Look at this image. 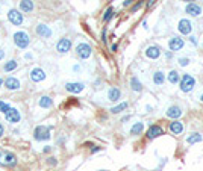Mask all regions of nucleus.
<instances>
[{
    "label": "nucleus",
    "instance_id": "1",
    "mask_svg": "<svg viewBox=\"0 0 203 171\" xmlns=\"http://www.w3.org/2000/svg\"><path fill=\"white\" fill-rule=\"evenodd\" d=\"M14 43L18 49H28V46L30 44V38L28 35V32H24V30H18L14 33Z\"/></svg>",
    "mask_w": 203,
    "mask_h": 171
},
{
    "label": "nucleus",
    "instance_id": "2",
    "mask_svg": "<svg viewBox=\"0 0 203 171\" xmlns=\"http://www.w3.org/2000/svg\"><path fill=\"white\" fill-rule=\"evenodd\" d=\"M50 127L47 126H36L35 130H33V138L36 141H47L50 139Z\"/></svg>",
    "mask_w": 203,
    "mask_h": 171
},
{
    "label": "nucleus",
    "instance_id": "3",
    "mask_svg": "<svg viewBox=\"0 0 203 171\" xmlns=\"http://www.w3.org/2000/svg\"><path fill=\"white\" fill-rule=\"evenodd\" d=\"M181 91L182 93H189V91H193V88L196 86V80H194V77L191 74H185L181 80Z\"/></svg>",
    "mask_w": 203,
    "mask_h": 171
},
{
    "label": "nucleus",
    "instance_id": "4",
    "mask_svg": "<svg viewBox=\"0 0 203 171\" xmlns=\"http://www.w3.org/2000/svg\"><path fill=\"white\" fill-rule=\"evenodd\" d=\"M76 55H78L80 59H88L91 56V46L86 43H80L76 47Z\"/></svg>",
    "mask_w": 203,
    "mask_h": 171
},
{
    "label": "nucleus",
    "instance_id": "5",
    "mask_svg": "<svg viewBox=\"0 0 203 171\" xmlns=\"http://www.w3.org/2000/svg\"><path fill=\"white\" fill-rule=\"evenodd\" d=\"M8 20L14 24V26H21L23 24V14L18 11V9H11L8 12Z\"/></svg>",
    "mask_w": 203,
    "mask_h": 171
},
{
    "label": "nucleus",
    "instance_id": "6",
    "mask_svg": "<svg viewBox=\"0 0 203 171\" xmlns=\"http://www.w3.org/2000/svg\"><path fill=\"white\" fill-rule=\"evenodd\" d=\"M3 85L9 91H17V89L21 88V83H20V80H18L17 77H6L5 80H3Z\"/></svg>",
    "mask_w": 203,
    "mask_h": 171
},
{
    "label": "nucleus",
    "instance_id": "7",
    "mask_svg": "<svg viewBox=\"0 0 203 171\" xmlns=\"http://www.w3.org/2000/svg\"><path fill=\"white\" fill-rule=\"evenodd\" d=\"M70 49H71V39L68 38H61L56 44L58 53H67V51H70Z\"/></svg>",
    "mask_w": 203,
    "mask_h": 171
},
{
    "label": "nucleus",
    "instance_id": "8",
    "mask_svg": "<svg viewBox=\"0 0 203 171\" xmlns=\"http://www.w3.org/2000/svg\"><path fill=\"white\" fill-rule=\"evenodd\" d=\"M161 135H164V129L161 126H158V124H152L149 127V130H147V138L149 139H155V138H158Z\"/></svg>",
    "mask_w": 203,
    "mask_h": 171
},
{
    "label": "nucleus",
    "instance_id": "9",
    "mask_svg": "<svg viewBox=\"0 0 203 171\" xmlns=\"http://www.w3.org/2000/svg\"><path fill=\"white\" fill-rule=\"evenodd\" d=\"M5 117H6V120L9 123H18L21 120V115H20V112H18L17 108H9L8 112L5 114Z\"/></svg>",
    "mask_w": 203,
    "mask_h": 171
},
{
    "label": "nucleus",
    "instance_id": "10",
    "mask_svg": "<svg viewBox=\"0 0 203 171\" xmlns=\"http://www.w3.org/2000/svg\"><path fill=\"white\" fill-rule=\"evenodd\" d=\"M44 79H46V71L43 68H40V67L32 68V71H30V80L32 82H41Z\"/></svg>",
    "mask_w": 203,
    "mask_h": 171
},
{
    "label": "nucleus",
    "instance_id": "11",
    "mask_svg": "<svg viewBox=\"0 0 203 171\" xmlns=\"http://www.w3.org/2000/svg\"><path fill=\"white\" fill-rule=\"evenodd\" d=\"M83 88H85V85L80 83V82H70V83L65 85V89L68 91V93H73V94H79V93H82Z\"/></svg>",
    "mask_w": 203,
    "mask_h": 171
},
{
    "label": "nucleus",
    "instance_id": "12",
    "mask_svg": "<svg viewBox=\"0 0 203 171\" xmlns=\"http://www.w3.org/2000/svg\"><path fill=\"white\" fill-rule=\"evenodd\" d=\"M193 30V26H191V21L186 20V18H182L179 21V32L183 33V35H189Z\"/></svg>",
    "mask_w": 203,
    "mask_h": 171
},
{
    "label": "nucleus",
    "instance_id": "13",
    "mask_svg": "<svg viewBox=\"0 0 203 171\" xmlns=\"http://www.w3.org/2000/svg\"><path fill=\"white\" fill-rule=\"evenodd\" d=\"M168 47L171 51H177V50H181L183 47V39L179 38V36H174L170 39V43H168Z\"/></svg>",
    "mask_w": 203,
    "mask_h": 171
},
{
    "label": "nucleus",
    "instance_id": "14",
    "mask_svg": "<svg viewBox=\"0 0 203 171\" xmlns=\"http://www.w3.org/2000/svg\"><path fill=\"white\" fill-rule=\"evenodd\" d=\"M35 30H36V33L40 35L41 38H50V36H52V30H50V28H49V26H46V24H38Z\"/></svg>",
    "mask_w": 203,
    "mask_h": 171
},
{
    "label": "nucleus",
    "instance_id": "15",
    "mask_svg": "<svg viewBox=\"0 0 203 171\" xmlns=\"http://www.w3.org/2000/svg\"><path fill=\"white\" fill-rule=\"evenodd\" d=\"M185 11H186V14L193 15V17H197V15L202 14V8H200L199 5H196V3H188Z\"/></svg>",
    "mask_w": 203,
    "mask_h": 171
},
{
    "label": "nucleus",
    "instance_id": "16",
    "mask_svg": "<svg viewBox=\"0 0 203 171\" xmlns=\"http://www.w3.org/2000/svg\"><path fill=\"white\" fill-rule=\"evenodd\" d=\"M159 55H161V50L156 46H150L146 50V56L150 58V59H156V58H159Z\"/></svg>",
    "mask_w": 203,
    "mask_h": 171
},
{
    "label": "nucleus",
    "instance_id": "17",
    "mask_svg": "<svg viewBox=\"0 0 203 171\" xmlns=\"http://www.w3.org/2000/svg\"><path fill=\"white\" fill-rule=\"evenodd\" d=\"M32 11H33L32 0H21L20 2V12H32Z\"/></svg>",
    "mask_w": 203,
    "mask_h": 171
},
{
    "label": "nucleus",
    "instance_id": "18",
    "mask_svg": "<svg viewBox=\"0 0 203 171\" xmlns=\"http://www.w3.org/2000/svg\"><path fill=\"white\" fill-rule=\"evenodd\" d=\"M120 97H121V93H120L118 88H111V89L108 91V99H109L111 101H118Z\"/></svg>",
    "mask_w": 203,
    "mask_h": 171
},
{
    "label": "nucleus",
    "instance_id": "19",
    "mask_svg": "<svg viewBox=\"0 0 203 171\" xmlns=\"http://www.w3.org/2000/svg\"><path fill=\"white\" fill-rule=\"evenodd\" d=\"M182 130H183V126H182L181 121H173V123H170V132H171V133L179 135V133H182Z\"/></svg>",
    "mask_w": 203,
    "mask_h": 171
},
{
    "label": "nucleus",
    "instance_id": "20",
    "mask_svg": "<svg viewBox=\"0 0 203 171\" xmlns=\"http://www.w3.org/2000/svg\"><path fill=\"white\" fill-rule=\"evenodd\" d=\"M38 104H40V108L49 109V108H52V104H53V100L50 99L49 96H43V97L40 99V101H38Z\"/></svg>",
    "mask_w": 203,
    "mask_h": 171
},
{
    "label": "nucleus",
    "instance_id": "21",
    "mask_svg": "<svg viewBox=\"0 0 203 171\" xmlns=\"http://www.w3.org/2000/svg\"><path fill=\"white\" fill-rule=\"evenodd\" d=\"M181 115H182V111L179 106H170L167 111V117H170V118H179Z\"/></svg>",
    "mask_w": 203,
    "mask_h": 171
},
{
    "label": "nucleus",
    "instance_id": "22",
    "mask_svg": "<svg viewBox=\"0 0 203 171\" xmlns=\"http://www.w3.org/2000/svg\"><path fill=\"white\" fill-rule=\"evenodd\" d=\"M130 86H132V89L135 91V93H141L143 91V83L138 80V77H132L130 79Z\"/></svg>",
    "mask_w": 203,
    "mask_h": 171
},
{
    "label": "nucleus",
    "instance_id": "23",
    "mask_svg": "<svg viewBox=\"0 0 203 171\" xmlns=\"http://www.w3.org/2000/svg\"><path fill=\"white\" fill-rule=\"evenodd\" d=\"M5 156V162H2L3 165H15L17 164V157H15V154H12V153H6V154H3Z\"/></svg>",
    "mask_w": 203,
    "mask_h": 171
},
{
    "label": "nucleus",
    "instance_id": "24",
    "mask_svg": "<svg viewBox=\"0 0 203 171\" xmlns=\"http://www.w3.org/2000/svg\"><path fill=\"white\" fill-rule=\"evenodd\" d=\"M18 67V64H17V61L15 59H11V61H8L6 64H5V67H3V70L6 71V73H9V71H14L15 68Z\"/></svg>",
    "mask_w": 203,
    "mask_h": 171
},
{
    "label": "nucleus",
    "instance_id": "25",
    "mask_svg": "<svg viewBox=\"0 0 203 171\" xmlns=\"http://www.w3.org/2000/svg\"><path fill=\"white\" fill-rule=\"evenodd\" d=\"M164 80H165V76H164L162 71H156V73L153 74V82H155L156 85H162Z\"/></svg>",
    "mask_w": 203,
    "mask_h": 171
},
{
    "label": "nucleus",
    "instance_id": "26",
    "mask_svg": "<svg viewBox=\"0 0 203 171\" xmlns=\"http://www.w3.org/2000/svg\"><path fill=\"white\" fill-rule=\"evenodd\" d=\"M181 80V77H179V73H177L176 70H171L170 74H168V82L170 83H177Z\"/></svg>",
    "mask_w": 203,
    "mask_h": 171
},
{
    "label": "nucleus",
    "instance_id": "27",
    "mask_svg": "<svg viewBox=\"0 0 203 171\" xmlns=\"http://www.w3.org/2000/svg\"><path fill=\"white\" fill-rule=\"evenodd\" d=\"M143 127H144L143 123H135L133 127L130 129V133H132V135H139V133L143 132Z\"/></svg>",
    "mask_w": 203,
    "mask_h": 171
},
{
    "label": "nucleus",
    "instance_id": "28",
    "mask_svg": "<svg viewBox=\"0 0 203 171\" xmlns=\"http://www.w3.org/2000/svg\"><path fill=\"white\" fill-rule=\"evenodd\" d=\"M124 109H128V103H120L118 106H114V108L111 109V112H112V114H120V112L124 111Z\"/></svg>",
    "mask_w": 203,
    "mask_h": 171
},
{
    "label": "nucleus",
    "instance_id": "29",
    "mask_svg": "<svg viewBox=\"0 0 203 171\" xmlns=\"http://www.w3.org/2000/svg\"><path fill=\"white\" fill-rule=\"evenodd\" d=\"M200 141H202V135L200 133H193L191 136L186 139L188 144H196V142H200Z\"/></svg>",
    "mask_w": 203,
    "mask_h": 171
},
{
    "label": "nucleus",
    "instance_id": "30",
    "mask_svg": "<svg viewBox=\"0 0 203 171\" xmlns=\"http://www.w3.org/2000/svg\"><path fill=\"white\" fill-rule=\"evenodd\" d=\"M112 15H114V9H112V8H108L106 12H105V15H103V21H109V20L112 18Z\"/></svg>",
    "mask_w": 203,
    "mask_h": 171
},
{
    "label": "nucleus",
    "instance_id": "31",
    "mask_svg": "<svg viewBox=\"0 0 203 171\" xmlns=\"http://www.w3.org/2000/svg\"><path fill=\"white\" fill-rule=\"evenodd\" d=\"M9 108H11V106H9L8 103H5V101H2V100H0V112H3V114H6Z\"/></svg>",
    "mask_w": 203,
    "mask_h": 171
},
{
    "label": "nucleus",
    "instance_id": "32",
    "mask_svg": "<svg viewBox=\"0 0 203 171\" xmlns=\"http://www.w3.org/2000/svg\"><path fill=\"white\" fill-rule=\"evenodd\" d=\"M179 64L182 65V67H185V65L189 64V59H188V58H181V59H179Z\"/></svg>",
    "mask_w": 203,
    "mask_h": 171
},
{
    "label": "nucleus",
    "instance_id": "33",
    "mask_svg": "<svg viewBox=\"0 0 203 171\" xmlns=\"http://www.w3.org/2000/svg\"><path fill=\"white\" fill-rule=\"evenodd\" d=\"M141 6H143V0H139L138 3H135V5H133V8H132V12H133V11H136V9H139Z\"/></svg>",
    "mask_w": 203,
    "mask_h": 171
},
{
    "label": "nucleus",
    "instance_id": "34",
    "mask_svg": "<svg viewBox=\"0 0 203 171\" xmlns=\"http://www.w3.org/2000/svg\"><path fill=\"white\" fill-rule=\"evenodd\" d=\"M49 164H50V165H56V159H55V157H50Z\"/></svg>",
    "mask_w": 203,
    "mask_h": 171
},
{
    "label": "nucleus",
    "instance_id": "35",
    "mask_svg": "<svg viewBox=\"0 0 203 171\" xmlns=\"http://www.w3.org/2000/svg\"><path fill=\"white\" fill-rule=\"evenodd\" d=\"M3 133H5V129H3V126H2V124H0V138L3 136Z\"/></svg>",
    "mask_w": 203,
    "mask_h": 171
},
{
    "label": "nucleus",
    "instance_id": "36",
    "mask_svg": "<svg viewBox=\"0 0 203 171\" xmlns=\"http://www.w3.org/2000/svg\"><path fill=\"white\" fill-rule=\"evenodd\" d=\"M3 58H5V51H3L2 49H0V61H2Z\"/></svg>",
    "mask_w": 203,
    "mask_h": 171
},
{
    "label": "nucleus",
    "instance_id": "37",
    "mask_svg": "<svg viewBox=\"0 0 203 171\" xmlns=\"http://www.w3.org/2000/svg\"><path fill=\"white\" fill-rule=\"evenodd\" d=\"M132 2H133V0H126V2H124L123 5H124V6H129V5H130Z\"/></svg>",
    "mask_w": 203,
    "mask_h": 171
},
{
    "label": "nucleus",
    "instance_id": "38",
    "mask_svg": "<svg viewBox=\"0 0 203 171\" xmlns=\"http://www.w3.org/2000/svg\"><path fill=\"white\" fill-rule=\"evenodd\" d=\"M102 39H103V41H106V30H103V33H102Z\"/></svg>",
    "mask_w": 203,
    "mask_h": 171
},
{
    "label": "nucleus",
    "instance_id": "39",
    "mask_svg": "<svg viewBox=\"0 0 203 171\" xmlns=\"http://www.w3.org/2000/svg\"><path fill=\"white\" fill-rule=\"evenodd\" d=\"M117 47H118L117 44H112V47H111V50H112V51H115V50H117Z\"/></svg>",
    "mask_w": 203,
    "mask_h": 171
},
{
    "label": "nucleus",
    "instance_id": "40",
    "mask_svg": "<svg viewBox=\"0 0 203 171\" xmlns=\"http://www.w3.org/2000/svg\"><path fill=\"white\" fill-rule=\"evenodd\" d=\"M100 149H102V147H94V149H93V150H91V153H96V151H99V150H100Z\"/></svg>",
    "mask_w": 203,
    "mask_h": 171
},
{
    "label": "nucleus",
    "instance_id": "41",
    "mask_svg": "<svg viewBox=\"0 0 203 171\" xmlns=\"http://www.w3.org/2000/svg\"><path fill=\"white\" fill-rule=\"evenodd\" d=\"M50 150H52V149H50V147H49V146H47V147H46V149H44V150H43V151H44V153H49V151H50Z\"/></svg>",
    "mask_w": 203,
    "mask_h": 171
},
{
    "label": "nucleus",
    "instance_id": "42",
    "mask_svg": "<svg viewBox=\"0 0 203 171\" xmlns=\"http://www.w3.org/2000/svg\"><path fill=\"white\" fill-rule=\"evenodd\" d=\"M153 3H155V0H150V2H149V6H152Z\"/></svg>",
    "mask_w": 203,
    "mask_h": 171
},
{
    "label": "nucleus",
    "instance_id": "43",
    "mask_svg": "<svg viewBox=\"0 0 203 171\" xmlns=\"http://www.w3.org/2000/svg\"><path fill=\"white\" fill-rule=\"evenodd\" d=\"M2 159H3V153H0V164H2Z\"/></svg>",
    "mask_w": 203,
    "mask_h": 171
},
{
    "label": "nucleus",
    "instance_id": "44",
    "mask_svg": "<svg viewBox=\"0 0 203 171\" xmlns=\"http://www.w3.org/2000/svg\"><path fill=\"white\" fill-rule=\"evenodd\" d=\"M0 86H3V79L0 77Z\"/></svg>",
    "mask_w": 203,
    "mask_h": 171
},
{
    "label": "nucleus",
    "instance_id": "45",
    "mask_svg": "<svg viewBox=\"0 0 203 171\" xmlns=\"http://www.w3.org/2000/svg\"><path fill=\"white\" fill-rule=\"evenodd\" d=\"M185 2H191V3H193V2H194V0H185Z\"/></svg>",
    "mask_w": 203,
    "mask_h": 171
},
{
    "label": "nucleus",
    "instance_id": "46",
    "mask_svg": "<svg viewBox=\"0 0 203 171\" xmlns=\"http://www.w3.org/2000/svg\"><path fill=\"white\" fill-rule=\"evenodd\" d=\"M200 100H202V101H203V94H202V96H200Z\"/></svg>",
    "mask_w": 203,
    "mask_h": 171
}]
</instances>
